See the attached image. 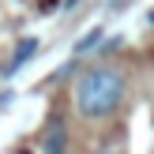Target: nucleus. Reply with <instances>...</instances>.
<instances>
[{
  "label": "nucleus",
  "instance_id": "1",
  "mask_svg": "<svg viewBox=\"0 0 154 154\" xmlns=\"http://www.w3.org/2000/svg\"><path fill=\"white\" fill-rule=\"evenodd\" d=\"M128 83L113 68H87L75 83V109L87 120H102L109 113H117V105L124 102Z\"/></svg>",
  "mask_w": 154,
  "mask_h": 154
},
{
  "label": "nucleus",
  "instance_id": "2",
  "mask_svg": "<svg viewBox=\"0 0 154 154\" xmlns=\"http://www.w3.org/2000/svg\"><path fill=\"white\" fill-rule=\"evenodd\" d=\"M34 53H38V42H34V38H23V42H19V49H15V57H11V64L4 68V75H15V72H19V68L30 60V57H34Z\"/></svg>",
  "mask_w": 154,
  "mask_h": 154
},
{
  "label": "nucleus",
  "instance_id": "3",
  "mask_svg": "<svg viewBox=\"0 0 154 154\" xmlns=\"http://www.w3.org/2000/svg\"><path fill=\"white\" fill-rule=\"evenodd\" d=\"M64 143H68V135H64V124H53L49 132H45V154H64Z\"/></svg>",
  "mask_w": 154,
  "mask_h": 154
},
{
  "label": "nucleus",
  "instance_id": "4",
  "mask_svg": "<svg viewBox=\"0 0 154 154\" xmlns=\"http://www.w3.org/2000/svg\"><path fill=\"white\" fill-rule=\"evenodd\" d=\"M98 38H102V30H87V34L75 42V53H87L90 45H98Z\"/></svg>",
  "mask_w": 154,
  "mask_h": 154
},
{
  "label": "nucleus",
  "instance_id": "5",
  "mask_svg": "<svg viewBox=\"0 0 154 154\" xmlns=\"http://www.w3.org/2000/svg\"><path fill=\"white\" fill-rule=\"evenodd\" d=\"M94 154H113V150H94Z\"/></svg>",
  "mask_w": 154,
  "mask_h": 154
}]
</instances>
